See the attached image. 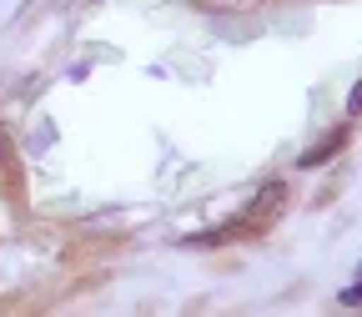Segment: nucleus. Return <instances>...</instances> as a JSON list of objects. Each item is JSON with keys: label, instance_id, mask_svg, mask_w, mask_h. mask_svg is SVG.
<instances>
[{"label": "nucleus", "instance_id": "1", "mask_svg": "<svg viewBox=\"0 0 362 317\" xmlns=\"http://www.w3.org/2000/svg\"><path fill=\"white\" fill-rule=\"evenodd\" d=\"M282 207H287V181L272 176V181H262V187H257V197H252L237 217H226V221H232L237 237H242V232H262V226H272V221L282 217Z\"/></svg>", "mask_w": 362, "mask_h": 317}, {"label": "nucleus", "instance_id": "2", "mask_svg": "<svg viewBox=\"0 0 362 317\" xmlns=\"http://www.w3.org/2000/svg\"><path fill=\"white\" fill-rule=\"evenodd\" d=\"M347 142H352V126L342 121V126H332L317 146H307V151L297 156V171H317V166H327L332 156H342V151H347Z\"/></svg>", "mask_w": 362, "mask_h": 317}, {"label": "nucleus", "instance_id": "3", "mask_svg": "<svg viewBox=\"0 0 362 317\" xmlns=\"http://www.w3.org/2000/svg\"><path fill=\"white\" fill-rule=\"evenodd\" d=\"M237 232H232V221H221V226H211V232H197V237H187V247H221V242H232Z\"/></svg>", "mask_w": 362, "mask_h": 317}, {"label": "nucleus", "instance_id": "4", "mask_svg": "<svg viewBox=\"0 0 362 317\" xmlns=\"http://www.w3.org/2000/svg\"><path fill=\"white\" fill-rule=\"evenodd\" d=\"M337 307H352V312L362 307V277H357L352 287H342V292H337Z\"/></svg>", "mask_w": 362, "mask_h": 317}, {"label": "nucleus", "instance_id": "5", "mask_svg": "<svg viewBox=\"0 0 362 317\" xmlns=\"http://www.w3.org/2000/svg\"><path fill=\"white\" fill-rule=\"evenodd\" d=\"M347 111H352V116H357V111H362V81H357V86H352V91H347Z\"/></svg>", "mask_w": 362, "mask_h": 317}, {"label": "nucleus", "instance_id": "6", "mask_svg": "<svg viewBox=\"0 0 362 317\" xmlns=\"http://www.w3.org/2000/svg\"><path fill=\"white\" fill-rule=\"evenodd\" d=\"M6 161H11V136H6V126H0V171H6Z\"/></svg>", "mask_w": 362, "mask_h": 317}]
</instances>
